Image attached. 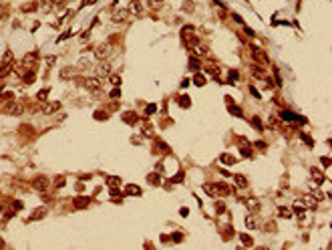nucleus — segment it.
<instances>
[{
  "instance_id": "nucleus-16",
  "label": "nucleus",
  "mask_w": 332,
  "mask_h": 250,
  "mask_svg": "<svg viewBox=\"0 0 332 250\" xmlns=\"http://www.w3.org/2000/svg\"><path fill=\"white\" fill-rule=\"evenodd\" d=\"M87 204H89V198H77V200H75V206H77V208L87 206Z\"/></svg>"
},
{
  "instance_id": "nucleus-19",
  "label": "nucleus",
  "mask_w": 332,
  "mask_h": 250,
  "mask_svg": "<svg viewBox=\"0 0 332 250\" xmlns=\"http://www.w3.org/2000/svg\"><path fill=\"white\" fill-rule=\"evenodd\" d=\"M254 77H260V79H264V77H266V75H264V69L254 67Z\"/></svg>"
},
{
  "instance_id": "nucleus-27",
  "label": "nucleus",
  "mask_w": 332,
  "mask_h": 250,
  "mask_svg": "<svg viewBox=\"0 0 332 250\" xmlns=\"http://www.w3.org/2000/svg\"><path fill=\"white\" fill-rule=\"evenodd\" d=\"M127 194H135V196H139L141 190H139V188H129V190H127Z\"/></svg>"
},
{
  "instance_id": "nucleus-29",
  "label": "nucleus",
  "mask_w": 332,
  "mask_h": 250,
  "mask_svg": "<svg viewBox=\"0 0 332 250\" xmlns=\"http://www.w3.org/2000/svg\"><path fill=\"white\" fill-rule=\"evenodd\" d=\"M248 228H256V220H254L252 216L248 218Z\"/></svg>"
},
{
  "instance_id": "nucleus-14",
  "label": "nucleus",
  "mask_w": 332,
  "mask_h": 250,
  "mask_svg": "<svg viewBox=\"0 0 332 250\" xmlns=\"http://www.w3.org/2000/svg\"><path fill=\"white\" fill-rule=\"evenodd\" d=\"M56 109H60V103H48V107H44V113H53V111H56Z\"/></svg>"
},
{
  "instance_id": "nucleus-4",
  "label": "nucleus",
  "mask_w": 332,
  "mask_h": 250,
  "mask_svg": "<svg viewBox=\"0 0 332 250\" xmlns=\"http://www.w3.org/2000/svg\"><path fill=\"white\" fill-rule=\"evenodd\" d=\"M4 113L20 115V113H22V107H20L18 103H4Z\"/></svg>"
},
{
  "instance_id": "nucleus-3",
  "label": "nucleus",
  "mask_w": 332,
  "mask_h": 250,
  "mask_svg": "<svg viewBox=\"0 0 332 250\" xmlns=\"http://www.w3.org/2000/svg\"><path fill=\"white\" fill-rule=\"evenodd\" d=\"M109 73H111V65L105 61H101L99 65H97V69H95V77L97 79H101V77H109Z\"/></svg>"
},
{
  "instance_id": "nucleus-30",
  "label": "nucleus",
  "mask_w": 332,
  "mask_h": 250,
  "mask_svg": "<svg viewBox=\"0 0 332 250\" xmlns=\"http://www.w3.org/2000/svg\"><path fill=\"white\" fill-rule=\"evenodd\" d=\"M221 162H224V163H233V157H230V156H224V157H221Z\"/></svg>"
},
{
  "instance_id": "nucleus-21",
  "label": "nucleus",
  "mask_w": 332,
  "mask_h": 250,
  "mask_svg": "<svg viewBox=\"0 0 332 250\" xmlns=\"http://www.w3.org/2000/svg\"><path fill=\"white\" fill-rule=\"evenodd\" d=\"M248 208H250V210H258L260 204H256V200H248Z\"/></svg>"
},
{
  "instance_id": "nucleus-34",
  "label": "nucleus",
  "mask_w": 332,
  "mask_h": 250,
  "mask_svg": "<svg viewBox=\"0 0 332 250\" xmlns=\"http://www.w3.org/2000/svg\"><path fill=\"white\" fill-rule=\"evenodd\" d=\"M2 2H4V0H0V4H2Z\"/></svg>"
},
{
  "instance_id": "nucleus-18",
  "label": "nucleus",
  "mask_w": 332,
  "mask_h": 250,
  "mask_svg": "<svg viewBox=\"0 0 332 250\" xmlns=\"http://www.w3.org/2000/svg\"><path fill=\"white\" fill-rule=\"evenodd\" d=\"M302 202H304L306 206H314V204H316V200H314L312 196H304V198H302Z\"/></svg>"
},
{
  "instance_id": "nucleus-23",
  "label": "nucleus",
  "mask_w": 332,
  "mask_h": 250,
  "mask_svg": "<svg viewBox=\"0 0 332 250\" xmlns=\"http://www.w3.org/2000/svg\"><path fill=\"white\" fill-rule=\"evenodd\" d=\"M230 111H232L233 115H244V113H242V109L236 107V105H230Z\"/></svg>"
},
{
  "instance_id": "nucleus-22",
  "label": "nucleus",
  "mask_w": 332,
  "mask_h": 250,
  "mask_svg": "<svg viewBox=\"0 0 332 250\" xmlns=\"http://www.w3.org/2000/svg\"><path fill=\"white\" fill-rule=\"evenodd\" d=\"M177 101H181V103H183L181 107H189V97H185V95H183L181 99H179V97H177Z\"/></svg>"
},
{
  "instance_id": "nucleus-15",
  "label": "nucleus",
  "mask_w": 332,
  "mask_h": 250,
  "mask_svg": "<svg viewBox=\"0 0 332 250\" xmlns=\"http://www.w3.org/2000/svg\"><path fill=\"white\" fill-rule=\"evenodd\" d=\"M312 177L316 180V182H322V180H324V176L318 171V168H312Z\"/></svg>"
},
{
  "instance_id": "nucleus-9",
  "label": "nucleus",
  "mask_w": 332,
  "mask_h": 250,
  "mask_svg": "<svg viewBox=\"0 0 332 250\" xmlns=\"http://www.w3.org/2000/svg\"><path fill=\"white\" fill-rule=\"evenodd\" d=\"M42 216H47V208H38L30 214V220H42Z\"/></svg>"
},
{
  "instance_id": "nucleus-33",
  "label": "nucleus",
  "mask_w": 332,
  "mask_h": 250,
  "mask_svg": "<svg viewBox=\"0 0 332 250\" xmlns=\"http://www.w3.org/2000/svg\"><path fill=\"white\" fill-rule=\"evenodd\" d=\"M44 97H47V89H44V91H40V93H38V99H44Z\"/></svg>"
},
{
  "instance_id": "nucleus-5",
  "label": "nucleus",
  "mask_w": 332,
  "mask_h": 250,
  "mask_svg": "<svg viewBox=\"0 0 332 250\" xmlns=\"http://www.w3.org/2000/svg\"><path fill=\"white\" fill-rule=\"evenodd\" d=\"M129 10L139 16V14H143V4H141L139 0H131V2H129Z\"/></svg>"
},
{
  "instance_id": "nucleus-10",
  "label": "nucleus",
  "mask_w": 332,
  "mask_h": 250,
  "mask_svg": "<svg viewBox=\"0 0 332 250\" xmlns=\"http://www.w3.org/2000/svg\"><path fill=\"white\" fill-rule=\"evenodd\" d=\"M123 119H125V123H129V125H135V123H137V115L135 113H125Z\"/></svg>"
},
{
  "instance_id": "nucleus-28",
  "label": "nucleus",
  "mask_w": 332,
  "mask_h": 250,
  "mask_svg": "<svg viewBox=\"0 0 332 250\" xmlns=\"http://www.w3.org/2000/svg\"><path fill=\"white\" fill-rule=\"evenodd\" d=\"M242 242L246 244V246H252V238H248V236H244V234H242Z\"/></svg>"
},
{
  "instance_id": "nucleus-24",
  "label": "nucleus",
  "mask_w": 332,
  "mask_h": 250,
  "mask_svg": "<svg viewBox=\"0 0 332 250\" xmlns=\"http://www.w3.org/2000/svg\"><path fill=\"white\" fill-rule=\"evenodd\" d=\"M193 83H197V85H203V83H206V79H203L201 75H195V77H193Z\"/></svg>"
},
{
  "instance_id": "nucleus-6",
  "label": "nucleus",
  "mask_w": 332,
  "mask_h": 250,
  "mask_svg": "<svg viewBox=\"0 0 332 250\" xmlns=\"http://www.w3.org/2000/svg\"><path fill=\"white\" fill-rule=\"evenodd\" d=\"M213 192H218L221 196H230V194H232V188L226 186V184H215V186H213Z\"/></svg>"
},
{
  "instance_id": "nucleus-2",
  "label": "nucleus",
  "mask_w": 332,
  "mask_h": 250,
  "mask_svg": "<svg viewBox=\"0 0 332 250\" xmlns=\"http://www.w3.org/2000/svg\"><path fill=\"white\" fill-rule=\"evenodd\" d=\"M127 16H129V8H115L113 14H111V18H113L115 24H119V22H125L127 20Z\"/></svg>"
},
{
  "instance_id": "nucleus-26",
  "label": "nucleus",
  "mask_w": 332,
  "mask_h": 250,
  "mask_svg": "<svg viewBox=\"0 0 332 250\" xmlns=\"http://www.w3.org/2000/svg\"><path fill=\"white\" fill-rule=\"evenodd\" d=\"M34 8H36V2H30V4H24V8H22V10H24V12H30V10H34Z\"/></svg>"
},
{
  "instance_id": "nucleus-20",
  "label": "nucleus",
  "mask_w": 332,
  "mask_h": 250,
  "mask_svg": "<svg viewBox=\"0 0 332 250\" xmlns=\"http://www.w3.org/2000/svg\"><path fill=\"white\" fill-rule=\"evenodd\" d=\"M252 125H254L256 129H260V131H262V127H264V125H262V121H260L258 117H254V119H252Z\"/></svg>"
},
{
  "instance_id": "nucleus-12",
  "label": "nucleus",
  "mask_w": 332,
  "mask_h": 250,
  "mask_svg": "<svg viewBox=\"0 0 332 250\" xmlns=\"http://www.w3.org/2000/svg\"><path fill=\"white\" fill-rule=\"evenodd\" d=\"M36 57H38L36 53H28L26 59H24V65H32V63H36Z\"/></svg>"
},
{
  "instance_id": "nucleus-8",
  "label": "nucleus",
  "mask_w": 332,
  "mask_h": 250,
  "mask_svg": "<svg viewBox=\"0 0 332 250\" xmlns=\"http://www.w3.org/2000/svg\"><path fill=\"white\" fill-rule=\"evenodd\" d=\"M85 85L91 89V91H101V81L97 79V77H95V79H87Z\"/></svg>"
},
{
  "instance_id": "nucleus-11",
  "label": "nucleus",
  "mask_w": 332,
  "mask_h": 250,
  "mask_svg": "<svg viewBox=\"0 0 332 250\" xmlns=\"http://www.w3.org/2000/svg\"><path fill=\"white\" fill-rule=\"evenodd\" d=\"M60 77H62V79H73L75 77V69H62Z\"/></svg>"
},
{
  "instance_id": "nucleus-17",
  "label": "nucleus",
  "mask_w": 332,
  "mask_h": 250,
  "mask_svg": "<svg viewBox=\"0 0 332 250\" xmlns=\"http://www.w3.org/2000/svg\"><path fill=\"white\" fill-rule=\"evenodd\" d=\"M278 212H280V216H284V218L292 216V210H288V208H278Z\"/></svg>"
},
{
  "instance_id": "nucleus-1",
  "label": "nucleus",
  "mask_w": 332,
  "mask_h": 250,
  "mask_svg": "<svg viewBox=\"0 0 332 250\" xmlns=\"http://www.w3.org/2000/svg\"><path fill=\"white\" fill-rule=\"evenodd\" d=\"M111 57V45L105 42V45H99V47L95 48V59L97 61H107Z\"/></svg>"
},
{
  "instance_id": "nucleus-7",
  "label": "nucleus",
  "mask_w": 332,
  "mask_h": 250,
  "mask_svg": "<svg viewBox=\"0 0 332 250\" xmlns=\"http://www.w3.org/2000/svg\"><path fill=\"white\" fill-rule=\"evenodd\" d=\"M32 184H34V188H36V190H40V192H42V190L48 188V184H50V182H48V177H36Z\"/></svg>"
},
{
  "instance_id": "nucleus-31",
  "label": "nucleus",
  "mask_w": 332,
  "mask_h": 250,
  "mask_svg": "<svg viewBox=\"0 0 332 250\" xmlns=\"http://www.w3.org/2000/svg\"><path fill=\"white\" fill-rule=\"evenodd\" d=\"M4 61H6V63H10V61H12V53H10V51H8V53L4 54Z\"/></svg>"
},
{
  "instance_id": "nucleus-25",
  "label": "nucleus",
  "mask_w": 332,
  "mask_h": 250,
  "mask_svg": "<svg viewBox=\"0 0 332 250\" xmlns=\"http://www.w3.org/2000/svg\"><path fill=\"white\" fill-rule=\"evenodd\" d=\"M173 242H181L183 240V236H181V232H173V238H171Z\"/></svg>"
},
{
  "instance_id": "nucleus-32",
  "label": "nucleus",
  "mask_w": 332,
  "mask_h": 250,
  "mask_svg": "<svg viewBox=\"0 0 332 250\" xmlns=\"http://www.w3.org/2000/svg\"><path fill=\"white\" fill-rule=\"evenodd\" d=\"M242 156H246V157H252V151H250V149H242Z\"/></svg>"
},
{
  "instance_id": "nucleus-13",
  "label": "nucleus",
  "mask_w": 332,
  "mask_h": 250,
  "mask_svg": "<svg viewBox=\"0 0 332 250\" xmlns=\"http://www.w3.org/2000/svg\"><path fill=\"white\" fill-rule=\"evenodd\" d=\"M236 184H238V188H246V186H248V180L244 176H236Z\"/></svg>"
}]
</instances>
